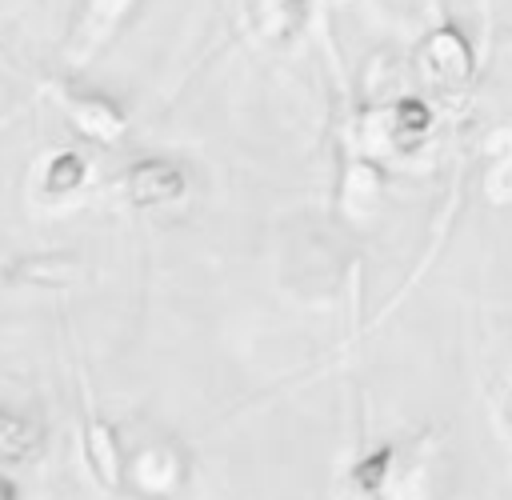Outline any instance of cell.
<instances>
[{"label":"cell","instance_id":"1","mask_svg":"<svg viewBox=\"0 0 512 500\" xmlns=\"http://www.w3.org/2000/svg\"><path fill=\"white\" fill-rule=\"evenodd\" d=\"M124 184H128V196L136 204H164V200H176L184 192V176L168 160H144V164H136Z\"/></svg>","mask_w":512,"mask_h":500},{"label":"cell","instance_id":"2","mask_svg":"<svg viewBox=\"0 0 512 500\" xmlns=\"http://www.w3.org/2000/svg\"><path fill=\"white\" fill-rule=\"evenodd\" d=\"M128 4H132V0H88L84 16H80V24H76V44H72V52L88 56L100 40H108V32L120 24V16L128 12Z\"/></svg>","mask_w":512,"mask_h":500},{"label":"cell","instance_id":"3","mask_svg":"<svg viewBox=\"0 0 512 500\" xmlns=\"http://www.w3.org/2000/svg\"><path fill=\"white\" fill-rule=\"evenodd\" d=\"M424 72L432 80H460L468 72V48H464V40L452 28L436 32L424 44Z\"/></svg>","mask_w":512,"mask_h":500},{"label":"cell","instance_id":"4","mask_svg":"<svg viewBox=\"0 0 512 500\" xmlns=\"http://www.w3.org/2000/svg\"><path fill=\"white\" fill-rule=\"evenodd\" d=\"M68 112H72V120H76L88 136H96V140H116L120 128H124L120 112H116L108 100H100V96H80V100L68 104Z\"/></svg>","mask_w":512,"mask_h":500},{"label":"cell","instance_id":"5","mask_svg":"<svg viewBox=\"0 0 512 500\" xmlns=\"http://www.w3.org/2000/svg\"><path fill=\"white\" fill-rule=\"evenodd\" d=\"M84 180V160L76 152H60L48 164V192H72Z\"/></svg>","mask_w":512,"mask_h":500}]
</instances>
